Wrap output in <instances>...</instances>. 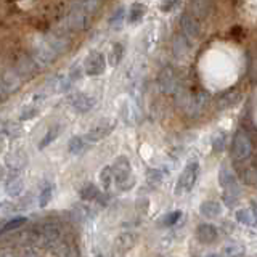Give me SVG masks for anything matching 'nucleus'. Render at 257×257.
I'll return each instance as SVG.
<instances>
[{"mask_svg":"<svg viewBox=\"0 0 257 257\" xmlns=\"http://www.w3.org/2000/svg\"><path fill=\"white\" fill-rule=\"evenodd\" d=\"M219 183H220V188H222L223 203L228 207H235L239 201V182L236 179V175L233 174V171L227 164L220 166Z\"/></svg>","mask_w":257,"mask_h":257,"instance_id":"f257e3e1","label":"nucleus"},{"mask_svg":"<svg viewBox=\"0 0 257 257\" xmlns=\"http://www.w3.org/2000/svg\"><path fill=\"white\" fill-rule=\"evenodd\" d=\"M112 175L120 191H128L135 187V177L132 175V166L125 156H119L111 166Z\"/></svg>","mask_w":257,"mask_h":257,"instance_id":"f03ea898","label":"nucleus"},{"mask_svg":"<svg viewBox=\"0 0 257 257\" xmlns=\"http://www.w3.org/2000/svg\"><path fill=\"white\" fill-rule=\"evenodd\" d=\"M199 177V164L198 161H190V163L183 167V171L179 177V180H177V185H175V195H187L193 190L195 187V183Z\"/></svg>","mask_w":257,"mask_h":257,"instance_id":"7ed1b4c3","label":"nucleus"},{"mask_svg":"<svg viewBox=\"0 0 257 257\" xmlns=\"http://www.w3.org/2000/svg\"><path fill=\"white\" fill-rule=\"evenodd\" d=\"M252 155V142L249 135L243 131H238L231 142V156L235 161H246Z\"/></svg>","mask_w":257,"mask_h":257,"instance_id":"20e7f679","label":"nucleus"},{"mask_svg":"<svg viewBox=\"0 0 257 257\" xmlns=\"http://www.w3.org/2000/svg\"><path fill=\"white\" fill-rule=\"evenodd\" d=\"M106 69V58L101 52H92L84 61V72L90 77L101 76Z\"/></svg>","mask_w":257,"mask_h":257,"instance_id":"39448f33","label":"nucleus"},{"mask_svg":"<svg viewBox=\"0 0 257 257\" xmlns=\"http://www.w3.org/2000/svg\"><path fill=\"white\" fill-rule=\"evenodd\" d=\"M68 100L71 103V106L74 111L77 112H88L93 106H95V103L96 100L93 98V96H90L88 93H84V92H74V93H71L68 96Z\"/></svg>","mask_w":257,"mask_h":257,"instance_id":"423d86ee","label":"nucleus"},{"mask_svg":"<svg viewBox=\"0 0 257 257\" xmlns=\"http://www.w3.org/2000/svg\"><path fill=\"white\" fill-rule=\"evenodd\" d=\"M114 127H116L114 120H103V122H100L98 125H95L92 131H88L84 139H85V142H90V143L100 142L103 139H106V137L114 131Z\"/></svg>","mask_w":257,"mask_h":257,"instance_id":"0eeeda50","label":"nucleus"},{"mask_svg":"<svg viewBox=\"0 0 257 257\" xmlns=\"http://www.w3.org/2000/svg\"><path fill=\"white\" fill-rule=\"evenodd\" d=\"M90 18H92V16H88L87 13H84L79 7L72 5L71 12L68 15V29L82 31V29L87 28V24H88V21H90Z\"/></svg>","mask_w":257,"mask_h":257,"instance_id":"6e6552de","label":"nucleus"},{"mask_svg":"<svg viewBox=\"0 0 257 257\" xmlns=\"http://www.w3.org/2000/svg\"><path fill=\"white\" fill-rule=\"evenodd\" d=\"M180 29H182V36L188 40H195L199 36V21L187 12L182 15L180 18Z\"/></svg>","mask_w":257,"mask_h":257,"instance_id":"1a4fd4ad","label":"nucleus"},{"mask_svg":"<svg viewBox=\"0 0 257 257\" xmlns=\"http://www.w3.org/2000/svg\"><path fill=\"white\" fill-rule=\"evenodd\" d=\"M195 235L201 244H212L219 238V230L212 223H199Z\"/></svg>","mask_w":257,"mask_h":257,"instance_id":"9d476101","label":"nucleus"},{"mask_svg":"<svg viewBox=\"0 0 257 257\" xmlns=\"http://www.w3.org/2000/svg\"><path fill=\"white\" fill-rule=\"evenodd\" d=\"M79 196L84 201H95V203H100L101 206L106 204L104 195L98 190V187H95L93 183H85L84 187L79 190Z\"/></svg>","mask_w":257,"mask_h":257,"instance_id":"9b49d317","label":"nucleus"},{"mask_svg":"<svg viewBox=\"0 0 257 257\" xmlns=\"http://www.w3.org/2000/svg\"><path fill=\"white\" fill-rule=\"evenodd\" d=\"M199 214L204 217L207 220H214L217 217H220L222 214V206L219 201H214V199H207L204 203H201L199 206Z\"/></svg>","mask_w":257,"mask_h":257,"instance_id":"f8f14e48","label":"nucleus"},{"mask_svg":"<svg viewBox=\"0 0 257 257\" xmlns=\"http://www.w3.org/2000/svg\"><path fill=\"white\" fill-rule=\"evenodd\" d=\"M209 10H211V0H191V5H190V15L193 18L199 20H204Z\"/></svg>","mask_w":257,"mask_h":257,"instance_id":"ddd939ff","label":"nucleus"},{"mask_svg":"<svg viewBox=\"0 0 257 257\" xmlns=\"http://www.w3.org/2000/svg\"><path fill=\"white\" fill-rule=\"evenodd\" d=\"M159 87H161V90H164L166 93H171V92L175 90V87H177V76H175V72L172 69L166 68L159 74Z\"/></svg>","mask_w":257,"mask_h":257,"instance_id":"4468645a","label":"nucleus"},{"mask_svg":"<svg viewBox=\"0 0 257 257\" xmlns=\"http://www.w3.org/2000/svg\"><path fill=\"white\" fill-rule=\"evenodd\" d=\"M137 243V235L135 233H120V235L116 238V249L119 252H127V251H131V249L135 246Z\"/></svg>","mask_w":257,"mask_h":257,"instance_id":"2eb2a0df","label":"nucleus"},{"mask_svg":"<svg viewBox=\"0 0 257 257\" xmlns=\"http://www.w3.org/2000/svg\"><path fill=\"white\" fill-rule=\"evenodd\" d=\"M124 52H125V48H124V45L120 44V42H114V44L111 45L109 52H108V58H106V61H108V64H109L111 68H116L117 64L122 61Z\"/></svg>","mask_w":257,"mask_h":257,"instance_id":"dca6fc26","label":"nucleus"},{"mask_svg":"<svg viewBox=\"0 0 257 257\" xmlns=\"http://www.w3.org/2000/svg\"><path fill=\"white\" fill-rule=\"evenodd\" d=\"M235 217L241 225H246V227H257V219H255L254 212L251 211V207L238 209Z\"/></svg>","mask_w":257,"mask_h":257,"instance_id":"f3484780","label":"nucleus"},{"mask_svg":"<svg viewBox=\"0 0 257 257\" xmlns=\"http://www.w3.org/2000/svg\"><path fill=\"white\" fill-rule=\"evenodd\" d=\"M23 190H24V182H23V179L21 177H12L10 180L7 182V185H5V191H7V195L8 196H12V198H18L21 193H23Z\"/></svg>","mask_w":257,"mask_h":257,"instance_id":"a211bd4d","label":"nucleus"},{"mask_svg":"<svg viewBox=\"0 0 257 257\" xmlns=\"http://www.w3.org/2000/svg\"><path fill=\"white\" fill-rule=\"evenodd\" d=\"M145 13H147V7H145L143 4H140V2H137V4H134L131 7V10H128V13H127V21L131 23V24L140 23L143 20Z\"/></svg>","mask_w":257,"mask_h":257,"instance_id":"6ab92c4d","label":"nucleus"},{"mask_svg":"<svg viewBox=\"0 0 257 257\" xmlns=\"http://www.w3.org/2000/svg\"><path fill=\"white\" fill-rule=\"evenodd\" d=\"M222 252L223 257H243L246 254V247L241 243H228L223 246Z\"/></svg>","mask_w":257,"mask_h":257,"instance_id":"aec40b11","label":"nucleus"},{"mask_svg":"<svg viewBox=\"0 0 257 257\" xmlns=\"http://www.w3.org/2000/svg\"><path fill=\"white\" fill-rule=\"evenodd\" d=\"M74 5L79 7L80 10L87 13L88 16H93L100 8V0H77Z\"/></svg>","mask_w":257,"mask_h":257,"instance_id":"412c9836","label":"nucleus"},{"mask_svg":"<svg viewBox=\"0 0 257 257\" xmlns=\"http://www.w3.org/2000/svg\"><path fill=\"white\" fill-rule=\"evenodd\" d=\"M26 222H28L26 217H16V219L8 220V222H5V223L2 225V228H0V235H4V233L7 235V233H10V231H13V230H18V228H21Z\"/></svg>","mask_w":257,"mask_h":257,"instance_id":"4be33fe9","label":"nucleus"},{"mask_svg":"<svg viewBox=\"0 0 257 257\" xmlns=\"http://www.w3.org/2000/svg\"><path fill=\"white\" fill-rule=\"evenodd\" d=\"M58 135H60V127H58V125L50 127V128H48V131H47V134L44 135V139L39 142V150L47 148L48 145L53 143L56 139H58Z\"/></svg>","mask_w":257,"mask_h":257,"instance_id":"5701e85b","label":"nucleus"},{"mask_svg":"<svg viewBox=\"0 0 257 257\" xmlns=\"http://www.w3.org/2000/svg\"><path fill=\"white\" fill-rule=\"evenodd\" d=\"M98 179H100V183H101V187L104 190H108L111 187V183L112 180H114V175H112V169L111 166H104L101 171H100V175H98Z\"/></svg>","mask_w":257,"mask_h":257,"instance_id":"b1692460","label":"nucleus"},{"mask_svg":"<svg viewBox=\"0 0 257 257\" xmlns=\"http://www.w3.org/2000/svg\"><path fill=\"white\" fill-rule=\"evenodd\" d=\"M53 198V185L52 183H47L45 187L42 188V191H40V196H39V206L40 207H47L48 204H50V201Z\"/></svg>","mask_w":257,"mask_h":257,"instance_id":"393cba45","label":"nucleus"},{"mask_svg":"<svg viewBox=\"0 0 257 257\" xmlns=\"http://www.w3.org/2000/svg\"><path fill=\"white\" fill-rule=\"evenodd\" d=\"M84 143H85L84 137H79V135L72 137V139L69 140V145H68V151L71 153V155H79V153L82 151L85 147Z\"/></svg>","mask_w":257,"mask_h":257,"instance_id":"a878e982","label":"nucleus"},{"mask_svg":"<svg viewBox=\"0 0 257 257\" xmlns=\"http://www.w3.org/2000/svg\"><path fill=\"white\" fill-rule=\"evenodd\" d=\"M180 217H182L180 211H172V212L166 214L164 217H161L159 225H161V227H172V225H175L177 222L180 220Z\"/></svg>","mask_w":257,"mask_h":257,"instance_id":"bb28decb","label":"nucleus"},{"mask_svg":"<svg viewBox=\"0 0 257 257\" xmlns=\"http://www.w3.org/2000/svg\"><path fill=\"white\" fill-rule=\"evenodd\" d=\"M190 50V45H188V39H185L183 36H179L175 40H174V53L175 55H185Z\"/></svg>","mask_w":257,"mask_h":257,"instance_id":"cd10ccee","label":"nucleus"},{"mask_svg":"<svg viewBox=\"0 0 257 257\" xmlns=\"http://www.w3.org/2000/svg\"><path fill=\"white\" fill-rule=\"evenodd\" d=\"M125 7H119L117 10L112 13V16L109 18V24L112 28H119L120 24L124 23V18H125Z\"/></svg>","mask_w":257,"mask_h":257,"instance_id":"c85d7f7f","label":"nucleus"},{"mask_svg":"<svg viewBox=\"0 0 257 257\" xmlns=\"http://www.w3.org/2000/svg\"><path fill=\"white\" fill-rule=\"evenodd\" d=\"M147 180L151 185H159L164 180V174L159 171V169H148L147 171Z\"/></svg>","mask_w":257,"mask_h":257,"instance_id":"c756f323","label":"nucleus"},{"mask_svg":"<svg viewBox=\"0 0 257 257\" xmlns=\"http://www.w3.org/2000/svg\"><path fill=\"white\" fill-rule=\"evenodd\" d=\"M179 2H180V0H163L161 5H159V10L163 13H171L174 8L179 5Z\"/></svg>","mask_w":257,"mask_h":257,"instance_id":"7c9ffc66","label":"nucleus"},{"mask_svg":"<svg viewBox=\"0 0 257 257\" xmlns=\"http://www.w3.org/2000/svg\"><path fill=\"white\" fill-rule=\"evenodd\" d=\"M39 114V109L34 108V106H29L26 108L23 112H21V116H20V120H29V119H34L36 116Z\"/></svg>","mask_w":257,"mask_h":257,"instance_id":"2f4dec72","label":"nucleus"},{"mask_svg":"<svg viewBox=\"0 0 257 257\" xmlns=\"http://www.w3.org/2000/svg\"><path fill=\"white\" fill-rule=\"evenodd\" d=\"M223 145H225V135L223 134H217L214 137V140H212V148H214V151L220 153L223 150Z\"/></svg>","mask_w":257,"mask_h":257,"instance_id":"473e14b6","label":"nucleus"},{"mask_svg":"<svg viewBox=\"0 0 257 257\" xmlns=\"http://www.w3.org/2000/svg\"><path fill=\"white\" fill-rule=\"evenodd\" d=\"M20 257H42L39 252V249H36L34 246H29V247H23V252Z\"/></svg>","mask_w":257,"mask_h":257,"instance_id":"72a5a7b5","label":"nucleus"},{"mask_svg":"<svg viewBox=\"0 0 257 257\" xmlns=\"http://www.w3.org/2000/svg\"><path fill=\"white\" fill-rule=\"evenodd\" d=\"M249 207H251V211L254 212L255 219H257V203H254V201H252V203H251V206H249Z\"/></svg>","mask_w":257,"mask_h":257,"instance_id":"f704fd0d","label":"nucleus"},{"mask_svg":"<svg viewBox=\"0 0 257 257\" xmlns=\"http://www.w3.org/2000/svg\"><path fill=\"white\" fill-rule=\"evenodd\" d=\"M207 257H223V255H220V254H209Z\"/></svg>","mask_w":257,"mask_h":257,"instance_id":"c9c22d12","label":"nucleus"}]
</instances>
